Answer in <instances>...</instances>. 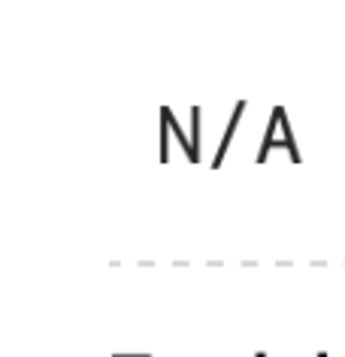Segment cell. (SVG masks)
I'll return each mask as SVG.
<instances>
[{
	"label": "cell",
	"instance_id": "1",
	"mask_svg": "<svg viewBox=\"0 0 345 357\" xmlns=\"http://www.w3.org/2000/svg\"><path fill=\"white\" fill-rule=\"evenodd\" d=\"M273 146H285V149L291 151V160H294V164H300V151H297V146H294V137H291V124H288L285 109H282V106H276V109H273V119H270V124H267V137H263L261 151H258V164H263V160H267V151H270Z\"/></svg>",
	"mask_w": 345,
	"mask_h": 357
},
{
	"label": "cell",
	"instance_id": "2",
	"mask_svg": "<svg viewBox=\"0 0 345 357\" xmlns=\"http://www.w3.org/2000/svg\"><path fill=\"white\" fill-rule=\"evenodd\" d=\"M243 112H245V100H240L233 106V115H230V121H227V133H224V139H221V146L215 149V158H212V167H221V160H224V151H227V146H230V139H233V133H236V124H240V119H243Z\"/></svg>",
	"mask_w": 345,
	"mask_h": 357
},
{
	"label": "cell",
	"instance_id": "3",
	"mask_svg": "<svg viewBox=\"0 0 345 357\" xmlns=\"http://www.w3.org/2000/svg\"><path fill=\"white\" fill-rule=\"evenodd\" d=\"M191 137H194V155L200 160V106L191 109Z\"/></svg>",
	"mask_w": 345,
	"mask_h": 357
},
{
	"label": "cell",
	"instance_id": "4",
	"mask_svg": "<svg viewBox=\"0 0 345 357\" xmlns=\"http://www.w3.org/2000/svg\"><path fill=\"white\" fill-rule=\"evenodd\" d=\"M167 130H170V121H167V112L161 109V160H164V164L170 160V149H167Z\"/></svg>",
	"mask_w": 345,
	"mask_h": 357
},
{
	"label": "cell",
	"instance_id": "5",
	"mask_svg": "<svg viewBox=\"0 0 345 357\" xmlns=\"http://www.w3.org/2000/svg\"><path fill=\"white\" fill-rule=\"evenodd\" d=\"M112 357H152V354H112Z\"/></svg>",
	"mask_w": 345,
	"mask_h": 357
},
{
	"label": "cell",
	"instance_id": "6",
	"mask_svg": "<svg viewBox=\"0 0 345 357\" xmlns=\"http://www.w3.org/2000/svg\"><path fill=\"white\" fill-rule=\"evenodd\" d=\"M254 357H267V354H254Z\"/></svg>",
	"mask_w": 345,
	"mask_h": 357
}]
</instances>
